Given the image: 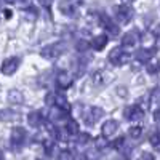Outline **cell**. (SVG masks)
<instances>
[{
  "mask_svg": "<svg viewBox=\"0 0 160 160\" xmlns=\"http://www.w3.org/2000/svg\"><path fill=\"white\" fill-rule=\"evenodd\" d=\"M66 51V43L64 42H58V43H51L48 47H45L42 50V56L47 59H56L58 56H61Z\"/></svg>",
  "mask_w": 160,
  "mask_h": 160,
  "instance_id": "cell-1",
  "label": "cell"
},
{
  "mask_svg": "<svg viewBox=\"0 0 160 160\" xmlns=\"http://www.w3.org/2000/svg\"><path fill=\"white\" fill-rule=\"evenodd\" d=\"M26 136H28V133H26V130L22 127H16V128H13L11 131V136H10V142H11V148L13 149H21L22 148V144L26 141Z\"/></svg>",
  "mask_w": 160,
  "mask_h": 160,
  "instance_id": "cell-2",
  "label": "cell"
},
{
  "mask_svg": "<svg viewBox=\"0 0 160 160\" xmlns=\"http://www.w3.org/2000/svg\"><path fill=\"white\" fill-rule=\"evenodd\" d=\"M109 62L114 64V66H123L130 61V55L127 51H123L122 48H114L111 53H109V56H108Z\"/></svg>",
  "mask_w": 160,
  "mask_h": 160,
  "instance_id": "cell-3",
  "label": "cell"
},
{
  "mask_svg": "<svg viewBox=\"0 0 160 160\" xmlns=\"http://www.w3.org/2000/svg\"><path fill=\"white\" fill-rule=\"evenodd\" d=\"M83 0H62L59 3V11L66 16H71V15H75L78 11V8L82 7Z\"/></svg>",
  "mask_w": 160,
  "mask_h": 160,
  "instance_id": "cell-4",
  "label": "cell"
},
{
  "mask_svg": "<svg viewBox=\"0 0 160 160\" xmlns=\"http://www.w3.org/2000/svg\"><path fill=\"white\" fill-rule=\"evenodd\" d=\"M19 64H21V59H19V58H16V56L8 58V59H5L3 64H2V72H3L5 75H13V74L18 71Z\"/></svg>",
  "mask_w": 160,
  "mask_h": 160,
  "instance_id": "cell-5",
  "label": "cell"
},
{
  "mask_svg": "<svg viewBox=\"0 0 160 160\" xmlns=\"http://www.w3.org/2000/svg\"><path fill=\"white\" fill-rule=\"evenodd\" d=\"M115 18L118 22L127 24L131 18H133V10L128 5H122V7H117L115 8Z\"/></svg>",
  "mask_w": 160,
  "mask_h": 160,
  "instance_id": "cell-6",
  "label": "cell"
},
{
  "mask_svg": "<svg viewBox=\"0 0 160 160\" xmlns=\"http://www.w3.org/2000/svg\"><path fill=\"white\" fill-rule=\"evenodd\" d=\"M102 109L101 108H95V106H93V108H88L87 109V112H85V115H82L83 118H85V122L88 123V125H93V123H96L98 120L102 117Z\"/></svg>",
  "mask_w": 160,
  "mask_h": 160,
  "instance_id": "cell-7",
  "label": "cell"
},
{
  "mask_svg": "<svg viewBox=\"0 0 160 160\" xmlns=\"http://www.w3.org/2000/svg\"><path fill=\"white\" fill-rule=\"evenodd\" d=\"M72 75H71V72H68V71H61L58 75H56V85H58V88L59 90H68L71 85H72Z\"/></svg>",
  "mask_w": 160,
  "mask_h": 160,
  "instance_id": "cell-8",
  "label": "cell"
},
{
  "mask_svg": "<svg viewBox=\"0 0 160 160\" xmlns=\"http://www.w3.org/2000/svg\"><path fill=\"white\" fill-rule=\"evenodd\" d=\"M142 109L139 108V106L136 104V106H130V108H127L125 109V117L128 118V120H131V122H138V120H141L142 118Z\"/></svg>",
  "mask_w": 160,
  "mask_h": 160,
  "instance_id": "cell-9",
  "label": "cell"
},
{
  "mask_svg": "<svg viewBox=\"0 0 160 160\" xmlns=\"http://www.w3.org/2000/svg\"><path fill=\"white\" fill-rule=\"evenodd\" d=\"M138 40H139V32H138L136 29L128 31V32L123 34V37H122V47H133V45L138 43Z\"/></svg>",
  "mask_w": 160,
  "mask_h": 160,
  "instance_id": "cell-10",
  "label": "cell"
},
{
  "mask_svg": "<svg viewBox=\"0 0 160 160\" xmlns=\"http://www.w3.org/2000/svg\"><path fill=\"white\" fill-rule=\"evenodd\" d=\"M99 22H101V26H102V28L108 31L111 35H117V34H118V28L111 21V18H108L106 15H101V21H99Z\"/></svg>",
  "mask_w": 160,
  "mask_h": 160,
  "instance_id": "cell-11",
  "label": "cell"
},
{
  "mask_svg": "<svg viewBox=\"0 0 160 160\" xmlns=\"http://www.w3.org/2000/svg\"><path fill=\"white\" fill-rule=\"evenodd\" d=\"M117 128H118L117 120H108V122H106V123L102 125V130H101V133H102V136L109 138V136H112L114 133L117 131Z\"/></svg>",
  "mask_w": 160,
  "mask_h": 160,
  "instance_id": "cell-12",
  "label": "cell"
},
{
  "mask_svg": "<svg viewBox=\"0 0 160 160\" xmlns=\"http://www.w3.org/2000/svg\"><path fill=\"white\" fill-rule=\"evenodd\" d=\"M155 55V51L154 50H151V48H141V50H138L136 51V55H135V58L139 61V62H149V59L152 58Z\"/></svg>",
  "mask_w": 160,
  "mask_h": 160,
  "instance_id": "cell-13",
  "label": "cell"
},
{
  "mask_svg": "<svg viewBox=\"0 0 160 160\" xmlns=\"http://www.w3.org/2000/svg\"><path fill=\"white\" fill-rule=\"evenodd\" d=\"M28 122H29V125L34 127V128L40 127V125L43 123V115H42V112H38V111L31 112V114L28 115Z\"/></svg>",
  "mask_w": 160,
  "mask_h": 160,
  "instance_id": "cell-14",
  "label": "cell"
},
{
  "mask_svg": "<svg viewBox=\"0 0 160 160\" xmlns=\"http://www.w3.org/2000/svg\"><path fill=\"white\" fill-rule=\"evenodd\" d=\"M108 42H109L108 35H98V37H95V38H93L91 47L95 48L96 51H101V50H102L106 45H108Z\"/></svg>",
  "mask_w": 160,
  "mask_h": 160,
  "instance_id": "cell-15",
  "label": "cell"
},
{
  "mask_svg": "<svg viewBox=\"0 0 160 160\" xmlns=\"http://www.w3.org/2000/svg\"><path fill=\"white\" fill-rule=\"evenodd\" d=\"M50 117H51V120H55V122H59V120L68 117V111H64V109L58 108V106H55V108L50 111Z\"/></svg>",
  "mask_w": 160,
  "mask_h": 160,
  "instance_id": "cell-16",
  "label": "cell"
},
{
  "mask_svg": "<svg viewBox=\"0 0 160 160\" xmlns=\"http://www.w3.org/2000/svg\"><path fill=\"white\" fill-rule=\"evenodd\" d=\"M18 118L16 112L11 111V109H0V120L2 122H11V120Z\"/></svg>",
  "mask_w": 160,
  "mask_h": 160,
  "instance_id": "cell-17",
  "label": "cell"
},
{
  "mask_svg": "<svg viewBox=\"0 0 160 160\" xmlns=\"http://www.w3.org/2000/svg\"><path fill=\"white\" fill-rule=\"evenodd\" d=\"M7 98H8L10 102L19 104V102H22V93H21L19 90H10L8 95H7Z\"/></svg>",
  "mask_w": 160,
  "mask_h": 160,
  "instance_id": "cell-18",
  "label": "cell"
},
{
  "mask_svg": "<svg viewBox=\"0 0 160 160\" xmlns=\"http://www.w3.org/2000/svg\"><path fill=\"white\" fill-rule=\"evenodd\" d=\"M66 133H68L69 136H75L78 135V125L75 120H69L68 125H66Z\"/></svg>",
  "mask_w": 160,
  "mask_h": 160,
  "instance_id": "cell-19",
  "label": "cell"
},
{
  "mask_svg": "<svg viewBox=\"0 0 160 160\" xmlns=\"http://www.w3.org/2000/svg\"><path fill=\"white\" fill-rule=\"evenodd\" d=\"M58 160H74V151L64 149L58 154Z\"/></svg>",
  "mask_w": 160,
  "mask_h": 160,
  "instance_id": "cell-20",
  "label": "cell"
},
{
  "mask_svg": "<svg viewBox=\"0 0 160 160\" xmlns=\"http://www.w3.org/2000/svg\"><path fill=\"white\" fill-rule=\"evenodd\" d=\"M24 16L28 18V19H35L38 16V11H37L35 7H29V8L24 10Z\"/></svg>",
  "mask_w": 160,
  "mask_h": 160,
  "instance_id": "cell-21",
  "label": "cell"
},
{
  "mask_svg": "<svg viewBox=\"0 0 160 160\" xmlns=\"http://www.w3.org/2000/svg\"><path fill=\"white\" fill-rule=\"evenodd\" d=\"M43 148L47 149L48 155H55V154H53V151H55V148H56V144H55V141H51V139H47V141L43 142Z\"/></svg>",
  "mask_w": 160,
  "mask_h": 160,
  "instance_id": "cell-22",
  "label": "cell"
},
{
  "mask_svg": "<svg viewBox=\"0 0 160 160\" xmlns=\"http://www.w3.org/2000/svg\"><path fill=\"white\" fill-rule=\"evenodd\" d=\"M141 133H142V130H141V127H133V128H130V131H128V135L133 138V139H138L139 136H141Z\"/></svg>",
  "mask_w": 160,
  "mask_h": 160,
  "instance_id": "cell-23",
  "label": "cell"
},
{
  "mask_svg": "<svg viewBox=\"0 0 160 160\" xmlns=\"http://www.w3.org/2000/svg\"><path fill=\"white\" fill-rule=\"evenodd\" d=\"M123 146H125V138H123V136L117 138V139L112 142V148L117 149V151H122V149H123Z\"/></svg>",
  "mask_w": 160,
  "mask_h": 160,
  "instance_id": "cell-24",
  "label": "cell"
},
{
  "mask_svg": "<svg viewBox=\"0 0 160 160\" xmlns=\"http://www.w3.org/2000/svg\"><path fill=\"white\" fill-rule=\"evenodd\" d=\"M138 160H155V157H154V154H151V152H142Z\"/></svg>",
  "mask_w": 160,
  "mask_h": 160,
  "instance_id": "cell-25",
  "label": "cell"
},
{
  "mask_svg": "<svg viewBox=\"0 0 160 160\" xmlns=\"http://www.w3.org/2000/svg\"><path fill=\"white\" fill-rule=\"evenodd\" d=\"M157 101H158V90H157V88H154V91H152V98H151V102L155 106V104H157Z\"/></svg>",
  "mask_w": 160,
  "mask_h": 160,
  "instance_id": "cell-26",
  "label": "cell"
},
{
  "mask_svg": "<svg viewBox=\"0 0 160 160\" xmlns=\"http://www.w3.org/2000/svg\"><path fill=\"white\" fill-rule=\"evenodd\" d=\"M151 144L154 146V148H158V135L157 133H154V135L151 136Z\"/></svg>",
  "mask_w": 160,
  "mask_h": 160,
  "instance_id": "cell-27",
  "label": "cell"
},
{
  "mask_svg": "<svg viewBox=\"0 0 160 160\" xmlns=\"http://www.w3.org/2000/svg\"><path fill=\"white\" fill-rule=\"evenodd\" d=\"M88 139H90V136L87 135V133H85V135H80V136H78V142H80V144H87Z\"/></svg>",
  "mask_w": 160,
  "mask_h": 160,
  "instance_id": "cell-28",
  "label": "cell"
},
{
  "mask_svg": "<svg viewBox=\"0 0 160 160\" xmlns=\"http://www.w3.org/2000/svg\"><path fill=\"white\" fill-rule=\"evenodd\" d=\"M87 48H88V43H87V42H80V43L77 45V50H78V51H85Z\"/></svg>",
  "mask_w": 160,
  "mask_h": 160,
  "instance_id": "cell-29",
  "label": "cell"
},
{
  "mask_svg": "<svg viewBox=\"0 0 160 160\" xmlns=\"http://www.w3.org/2000/svg\"><path fill=\"white\" fill-rule=\"evenodd\" d=\"M96 141H98V142H96V144H98V148H101V149H102V148H106V146L109 144V142H106V141H104L102 138H98Z\"/></svg>",
  "mask_w": 160,
  "mask_h": 160,
  "instance_id": "cell-30",
  "label": "cell"
},
{
  "mask_svg": "<svg viewBox=\"0 0 160 160\" xmlns=\"http://www.w3.org/2000/svg\"><path fill=\"white\" fill-rule=\"evenodd\" d=\"M148 71L151 74H155L157 72V64H148Z\"/></svg>",
  "mask_w": 160,
  "mask_h": 160,
  "instance_id": "cell-31",
  "label": "cell"
},
{
  "mask_svg": "<svg viewBox=\"0 0 160 160\" xmlns=\"http://www.w3.org/2000/svg\"><path fill=\"white\" fill-rule=\"evenodd\" d=\"M38 2L42 3L43 7H50V5H51V2H53V0H38Z\"/></svg>",
  "mask_w": 160,
  "mask_h": 160,
  "instance_id": "cell-32",
  "label": "cell"
},
{
  "mask_svg": "<svg viewBox=\"0 0 160 160\" xmlns=\"http://www.w3.org/2000/svg\"><path fill=\"white\" fill-rule=\"evenodd\" d=\"M3 18H5V19H10V18H11V11H10V10H5V11H3Z\"/></svg>",
  "mask_w": 160,
  "mask_h": 160,
  "instance_id": "cell-33",
  "label": "cell"
},
{
  "mask_svg": "<svg viewBox=\"0 0 160 160\" xmlns=\"http://www.w3.org/2000/svg\"><path fill=\"white\" fill-rule=\"evenodd\" d=\"M0 160H5V157H3V154L0 152Z\"/></svg>",
  "mask_w": 160,
  "mask_h": 160,
  "instance_id": "cell-34",
  "label": "cell"
},
{
  "mask_svg": "<svg viewBox=\"0 0 160 160\" xmlns=\"http://www.w3.org/2000/svg\"><path fill=\"white\" fill-rule=\"evenodd\" d=\"M7 2H8V3H15V2H16V0H7Z\"/></svg>",
  "mask_w": 160,
  "mask_h": 160,
  "instance_id": "cell-35",
  "label": "cell"
},
{
  "mask_svg": "<svg viewBox=\"0 0 160 160\" xmlns=\"http://www.w3.org/2000/svg\"><path fill=\"white\" fill-rule=\"evenodd\" d=\"M123 2H125V3H130V2H131V0H123Z\"/></svg>",
  "mask_w": 160,
  "mask_h": 160,
  "instance_id": "cell-36",
  "label": "cell"
},
{
  "mask_svg": "<svg viewBox=\"0 0 160 160\" xmlns=\"http://www.w3.org/2000/svg\"><path fill=\"white\" fill-rule=\"evenodd\" d=\"M37 160H40V158H37Z\"/></svg>",
  "mask_w": 160,
  "mask_h": 160,
  "instance_id": "cell-37",
  "label": "cell"
}]
</instances>
